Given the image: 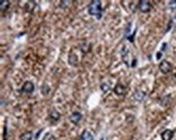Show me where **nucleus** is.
Returning a JSON list of instances; mask_svg holds the SVG:
<instances>
[{
    "label": "nucleus",
    "instance_id": "f257e3e1",
    "mask_svg": "<svg viewBox=\"0 0 176 140\" xmlns=\"http://www.w3.org/2000/svg\"><path fill=\"white\" fill-rule=\"evenodd\" d=\"M88 12L90 15L96 16L98 20H100L102 16V8L101 1H99V0L92 1L88 5Z\"/></svg>",
    "mask_w": 176,
    "mask_h": 140
},
{
    "label": "nucleus",
    "instance_id": "f03ea898",
    "mask_svg": "<svg viewBox=\"0 0 176 140\" xmlns=\"http://www.w3.org/2000/svg\"><path fill=\"white\" fill-rule=\"evenodd\" d=\"M139 10L141 11L143 13H147L149 11L151 10L152 5L149 1H146V0H141L139 2Z\"/></svg>",
    "mask_w": 176,
    "mask_h": 140
},
{
    "label": "nucleus",
    "instance_id": "7ed1b4c3",
    "mask_svg": "<svg viewBox=\"0 0 176 140\" xmlns=\"http://www.w3.org/2000/svg\"><path fill=\"white\" fill-rule=\"evenodd\" d=\"M159 70H161L162 73L168 74L172 70V65L169 62L163 60L159 65Z\"/></svg>",
    "mask_w": 176,
    "mask_h": 140
},
{
    "label": "nucleus",
    "instance_id": "20e7f679",
    "mask_svg": "<svg viewBox=\"0 0 176 140\" xmlns=\"http://www.w3.org/2000/svg\"><path fill=\"white\" fill-rule=\"evenodd\" d=\"M34 91V84L31 81H26L23 87H22V91L25 93H32Z\"/></svg>",
    "mask_w": 176,
    "mask_h": 140
},
{
    "label": "nucleus",
    "instance_id": "39448f33",
    "mask_svg": "<svg viewBox=\"0 0 176 140\" xmlns=\"http://www.w3.org/2000/svg\"><path fill=\"white\" fill-rule=\"evenodd\" d=\"M82 118V115H81V113L79 112H74L71 113V115L69 117V119L71 122L75 124V125H76L78 123L80 122V121Z\"/></svg>",
    "mask_w": 176,
    "mask_h": 140
},
{
    "label": "nucleus",
    "instance_id": "423d86ee",
    "mask_svg": "<svg viewBox=\"0 0 176 140\" xmlns=\"http://www.w3.org/2000/svg\"><path fill=\"white\" fill-rule=\"evenodd\" d=\"M114 91L115 93L118 96H122L124 95V93L126 92V87L121 84H118L114 88Z\"/></svg>",
    "mask_w": 176,
    "mask_h": 140
},
{
    "label": "nucleus",
    "instance_id": "0eeeda50",
    "mask_svg": "<svg viewBox=\"0 0 176 140\" xmlns=\"http://www.w3.org/2000/svg\"><path fill=\"white\" fill-rule=\"evenodd\" d=\"M173 135H174V132L170 130H165L162 133V140H171Z\"/></svg>",
    "mask_w": 176,
    "mask_h": 140
},
{
    "label": "nucleus",
    "instance_id": "6e6552de",
    "mask_svg": "<svg viewBox=\"0 0 176 140\" xmlns=\"http://www.w3.org/2000/svg\"><path fill=\"white\" fill-rule=\"evenodd\" d=\"M79 140H93V136L88 130H84Z\"/></svg>",
    "mask_w": 176,
    "mask_h": 140
},
{
    "label": "nucleus",
    "instance_id": "1a4fd4ad",
    "mask_svg": "<svg viewBox=\"0 0 176 140\" xmlns=\"http://www.w3.org/2000/svg\"><path fill=\"white\" fill-rule=\"evenodd\" d=\"M134 98L136 99V101H143L144 98V96H145V93H144V91H141V90H138L136 91L133 95Z\"/></svg>",
    "mask_w": 176,
    "mask_h": 140
},
{
    "label": "nucleus",
    "instance_id": "9d476101",
    "mask_svg": "<svg viewBox=\"0 0 176 140\" xmlns=\"http://www.w3.org/2000/svg\"><path fill=\"white\" fill-rule=\"evenodd\" d=\"M49 117H50V119L52 120V121H54V122H57L58 120L59 119L60 114L59 113L58 111L53 109L51 112L49 113Z\"/></svg>",
    "mask_w": 176,
    "mask_h": 140
},
{
    "label": "nucleus",
    "instance_id": "9b49d317",
    "mask_svg": "<svg viewBox=\"0 0 176 140\" xmlns=\"http://www.w3.org/2000/svg\"><path fill=\"white\" fill-rule=\"evenodd\" d=\"M33 138V133L31 131H28V132H25V133L22 134L20 137V140H32Z\"/></svg>",
    "mask_w": 176,
    "mask_h": 140
},
{
    "label": "nucleus",
    "instance_id": "f8f14e48",
    "mask_svg": "<svg viewBox=\"0 0 176 140\" xmlns=\"http://www.w3.org/2000/svg\"><path fill=\"white\" fill-rule=\"evenodd\" d=\"M77 61V57L76 56L75 54H70L69 57H68V63L71 64V65H72V66L76 65Z\"/></svg>",
    "mask_w": 176,
    "mask_h": 140
},
{
    "label": "nucleus",
    "instance_id": "ddd939ff",
    "mask_svg": "<svg viewBox=\"0 0 176 140\" xmlns=\"http://www.w3.org/2000/svg\"><path fill=\"white\" fill-rule=\"evenodd\" d=\"M9 1L7 0H2L0 1V8L2 11H6L9 7Z\"/></svg>",
    "mask_w": 176,
    "mask_h": 140
},
{
    "label": "nucleus",
    "instance_id": "4468645a",
    "mask_svg": "<svg viewBox=\"0 0 176 140\" xmlns=\"http://www.w3.org/2000/svg\"><path fill=\"white\" fill-rule=\"evenodd\" d=\"M36 4L33 1H30L28 4H26V10L28 11V12H32L35 9Z\"/></svg>",
    "mask_w": 176,
    "mask_h": 140
},
{
    "label": "nucleus",
    "instance_id": "2eb2a0df",
    "mask_svg": "<svg viewBox=\"0 0 176 140\" xmlns=\"http://www.w3.org/2000/svg\"><path fill=\"white\" fill-rule=\"evenodd\" d=\"M42 140H56L55 137L51 133H46L44 137H43Z\"/></svg>",
    "mask_w": 176,
    "mask_h": 140
},
{
    "label": "nucleus",
    "instance_id": "dca6fc26",
    "mask_svg": "<svg viewBox=\"0 0 176 140\" xmlns=\"http://www.w3.org/2000/svg\"><path fill=\"white\" fill-rule=\"evenodd\" d=\"M110 89V86L107 84H106V83H103V84L101 85V90H102L103 92H107Z\"/></svg>",
    "mask_w": 176,
    "mask_h": 140
},
{
    "label": "nucleus",
    "instance_id": "f3484780",
    "mask_svg": "<svg viewBox=\"0 0 176 140\" xmlns=\"http://www.w3.org/2000/svg\"><path fill=\"white\" fill-rule=\"evenodd\" d=\"M49 91V88L48 85H46V84H44L42 85V93L44 95H46L48 93V91Z\"/></svg>",
    "mask_w": 176,
    "mask_h": 140
},
{
    "label": "nucleus",
    "instance_id": "a211bd4d",
    "mask_svg": "<svg viewBox=\"0 0 176 140\" xmlns=\"http://www.w3.org/2000/svg\"><path fill=\"white\" fill-rule=\"evenodd\" d=\"M169 7L171 8V9H176V0H173V1H170L169 2Z\"/></svg>",
    "mask_w": 176,
    "mask_h": 140
},
{
    "label": "nucleus",
    "instance_id": "6ab92c4d",
    "mask_svg": "<svg viewBox=\"0 0 176 140\" xmlns=\"http://www.w3.org/2000/svg\"><path fill=\"white\" fill-rule=\"evenodd\" d=\"M162 56V53L161 52H158L157 53V59L159 60Z\"/></svg>",
    "mask_w": 176,
    "mask_h": 140
}]
</instances>
